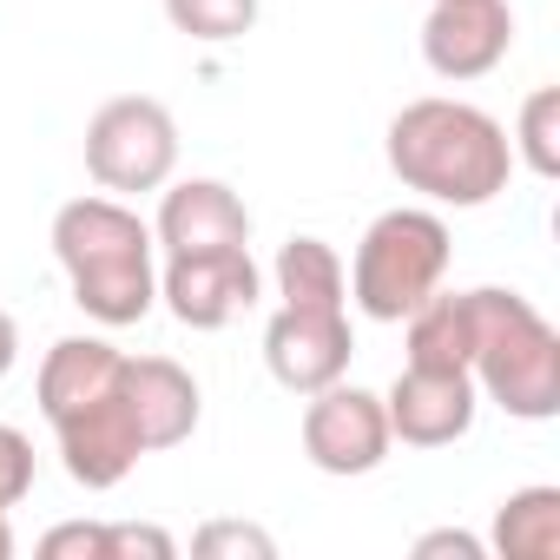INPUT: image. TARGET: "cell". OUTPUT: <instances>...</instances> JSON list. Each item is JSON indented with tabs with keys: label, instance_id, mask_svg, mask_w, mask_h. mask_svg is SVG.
<instances>
[{
	"label": "cell",
	"instance_id": "cell-1",
	"mask_svg": "<svg viewBox=\"0 0 560 560\" xmlns=\"http://www.w3.org/2000/svg\"><path fill=\"white\" fill-rule=\"evenodd\" d=\"M383 152L409 191H422L429 205H455V211L494 205L514 172L508 126L468 100H409L389 119Z\"/></svg>",
	"mask_w": 560,
	"mask_h": 560
},
{
	"label": "cell",
	"instance_id": "cell-2",
	"mask_svg": "<svg viewBox=\"0 0 560 560\" xmlns=\"http://www.w3.org/2000/svg\"><path fill=\"white\" fill-rule=\"evenodd\" d=\"M54 257L73 284V304L126 330L159 304V264H152V224L126 211L119 198H73L54 211Z\"/></svg>",
	"mask_w": 560,
	"mask_h": 560
},
{
	"label": "cell",
	"instance_id": "cell-3",
	"mask_svg": "<svg viewBox=\"0 0 560 560\" xmlns=\"http://www.w3.org/2000/svg\"><path fill=\"white\" fill-rule=\"evenodd\" d=\"M468 304V376L514 422L560 416V330L521 291H462Z\"/></svg>",
	"mask_w": 560,
	"mask_h": 560
},
{
	"label": "cell",
	"instance_id": "cell-4",
	"mask_svg": "<svg viewBox=\"0 0 560 560\" xmlns=\"http://www.w3.org/2000/svg\"><path fill=\"white\" fill-rule=\"evenodd\" d=\"M448 224L422 205H396L383 211L363 244H357V264H350V298L370 324H402L409 311H422L442 277H448Z\"/></svg>",
	"mask_w": 560,
	"mask_h": 560
},
{
	"label": "cell",
	"instance_id": "cell-5",
	"mask_svg": "<svg viewBox=\"0 0 560 560\" xmlns=\"http://www.w3.org/2000/svg\"><path fill=\"white\" fill-rule=\"evenodd\" d=\"M86 172L100 178V191H159L178 172V119L145 100V93H119L86 119Z\"/></svg>",
	"mask_w": 560,
	"mask_h": 560
},
{
	"label": "cell",
	"instance_id": "cell-6",
	"mask_svg": "<svg viewBox=\"0 0 560 560\" xmlns=\"http://www.w3.org/2000/svg\"><path fill=\"white\" fill-rule=\"evenodd\" d=\"M357 357V330H350V304H277V317L264 324V363L291 396H317L337 376H350Z\"/></svg>",
	"mask_w": 560,
	"mask_h": 560
},
{
	"label": "cell",
	"instance_id": "cell-7",
	"mask_svg": "<svg viewBox=\"0 0 560 560\" xmlns=\"http://www.w3.org/2000/svg\"><path fill=\"white\" fill-rule=\"evenodd\" d=\"M389 448H396V435H389L383 396H370V389H357L343 376L311 396V409H304V455H311V468L350 481V475H376L389 462Z\"/></svg>",
	"mask_w": 560,
	"mask_h": 560
},
{
	"label": "cell",
	"instance_id": "cell-8",
	"mask_svg": "<svg viewBox=\"0 0 560 560\" xmlns=\"http://www.w3.org/2000/svg\"><path fill=\"white\" fill-rule=\"evenodd\" d=\"M47 422H54L60 462H67V475L80 488H119L139 468V455H145L132 402H126V370H119L113 389H100V396H86V402H73V409H60Z\"/></svg>",
	"mask_w": 560,
	"mask_h": 560
},
{
	"label": "cell",
	"instance_id": "cell-9",
	"mask_svg": "<svg viewBox=\"0 0 560 560\" xmlns=\"http://www.w3.org/2000/svg\"><path fill=\"white\" fill-rule=\"evenodd\" d=\"M264 291V277L250 264V244H224V250H178L159 270V298L185 330H224L231 317H244Z\"/></svg>",
	"mask_w": 560,
	"mask_h": 560
},
{
	"label": "cell",
	"instance_id": "cell-10",
	"mask_svg": "<svg viewBox=\"0 0 560 560\" xmlns=\"http://www.w3.org/2000/svg\"><path fill=\"white\" fill-rule=\"evenodd\" d=\"M514 47V8L508 0H429L422 21V60L435 80H481Z\"/></svg>",
	"mask_w": 560,
	"mask_h": 560
},
{
	"label": "cell",
	"instance_id": "cell-11",
	"mask_svg": "<svg viewBox=\"0 0 560 560\" xmlns=\"http://www.w3.org/2000/svg\"><path fill=\"white\" fill-rule=\"evenodd\" d=\"M475 409H481V389L468 370H402L396 389L383 396V416H389V435L409 442V448H448L475 429Z\"/></svg>",
	"mask_w": 560,
	"mask_h": 560
},
{
	"label": "cell",
	"instance_id": "cell-12",
	"mask_svg": "<svg viewBox=\"0 0 560 560\" xmlns=\"http://www.w3.org/2000/svg\"><path fill=\"white\" fill-rule=\"evenodd\" d=\"M159 224L152 244H165V257L178 250H224V244H250V211L224 178H178L159 185Z\"/></svg>",
	"mask_w": 560,
	"mask_h": 560
},
{
	"label": "cell",
	"instance_id": "cell-13",
	"mask_svg": "<svg viewBox=\"0 0 560 560\" xmlns=\"http://www.w3.org/2000/svg\"><path fill=\"white\" fill-rule=\"evenodd\" d=\"M126 402H132V422H139L145 455L191 442V429L205 416L191 370H178L172 357H126Z\"/></svg>",
	"mask_w": 560,
	"mask_h": 560
},
{
	"label": "cell",
	"instance_id": "cell-14",
	"mask_svg": "<svg viewBox=\"0 0 560 560\" xmlns=\"http://www.w3.org/2000/svg\"><path fill=\"white\" fill-rule=\"evenodd\" d=\"M494 553L501 560H553L560 553V488H514L494 508Z\"/></svg>",
	"mask_w": 560,
	"mask_h": 560
},
{
	"label": "cell",
	"instance_id": "cell-15",
	"mask_svg": "<svg viewBox=\"0 0 560 560\" xmlns=\"http://www.w3.org/2000/svg\"><path fill=\"white\" fill-rule=\"evenodd\" d=\"M277 298L284 304H350V270H343L337 244L291 237L277 250Z\"/></svg>",
	"mask_w": 560,
	"mask_h": 560
},
{
	"label": "cell",
	"instance_id": "cell-16",
	"mask_svg": "<svg viewBox=\"0 0 560 560\" xmlns=\"http://www.w3.org/2000/svg\"><path fill=\"white\" fill-rule=\"evenodd\" d=\"M402 324H409V363L416 370H468V304L462 298L435 291Z\"/></svg>",
	"mask_w": 560,
	"mask_h": 560
},
{
	"label": "cell",
	"instance_id": "cell-17",
	"mask_svg": "<svg viewBox=\"0 0 560 560\" xmlns=\"http://www.w3.org/2000/svg\"><path fill=\"white\" fill-rule=\"evenodd\" d=\"M508 145L534 178H560V86H534L521 100V126Z\"/></svg>",
	"mask_w": 560,
	"mask_h": 560
},
{
	"label": "cell",
	"instance_id": "cell-18",
	"mask_svg": "<svg viewBox=\"0 0 560 560\" xmlns=\"http://www.w3.org/2000/svg\"><path fill=\"white\" fill-rule=\"evenodd\" d=\"M165 21L185 34V40H205V47H231L257 27V0H165Z\"/></svg>",
	"mask_w": 560,
	"mask_h": 560
},
{
	"label": "cell",
	"instance_id": "cell-19",
	"mask_svg": "<svg viewBox=\"0 0 560 560\" xmlns=\"http://www.w3.org/2000/svg\"><path fill=\"white\" fill-rule=\"evenodd\" d=\"M191 553H198V560H270L277 540H270L264 527H250V521H205V527L191 534Z\"/></svg>",
	"mask_w": 560,
	"mask_h": 560
},
{
	"label": "cell",
	"instance_id": "cell-20",
	"mask_svg": "<svg viewBox=\"0 0 560 560\" xmlns=\"http://www.w3.org/2000/svg\"><path fill=\"white\" fill-rule=\"evenodd\" d=\"M34 494V442L0 422V514H14Z\"/></svg>",
	"mask_w": 560,
	"mask_h": 560
},
{
	"label": "cell",
	"instance_id": "cell-21",
	"mask_svg": "<svg viewBox=\"0 0 560 560\" xmlns=\"http://www.w3.org/2000/svg\"><path fill=\"white\" fill-rule=\"evenodd\" d=\"M178 540L152 521H106V560H172Z\"/></svg>",
	"mask_w": 560,
	"mask_h": 560
},
{
	"label": "cell",
	"instance_id": "cell-22",
	"mask_svg": "<svg viewBox=\"0 0 560 560\" xmlns=\"http://www.w3.org/2000/svg\"><path fill=\"white\" fill-rule=\"evenodd\" d=\"M47 560H106V521H67L40 534Z\"/></svg>",
	"mask_w": 560,
	"mask_h": 560
},
{
	"label": "cell",
	"instance_id": "cell-23",
	"mask_svg": "<svg viewBox=\"0 0 560 560\" xmlns=\"http://www.w3.org/2000/svg\"><path fill=\"white\" fill-rule=\"evenodd\" d=\"M416 560H488V540H475L462 527H435L416 540Z\"/></svg>",
	"mask_w": 560,
	"mask_h": 560
},
{
	"label": "cell",
	"instance_id": "cell-24",
	"mask_svg": "<svg viewBox=\"0 0 560 560\" xmlns=\"http://www.w3.org/2000/svg\"><path fill=\"white\" fill-rule=\"evenodd\" d=\"M14 363H21V330H14V317L0 311V383L14 376Z\"/></svg>",
	"mask_w": 560,
	"mask_h": 560
},
{
	"label": "cell",
	"instance_id": "cell-25",
	"mask_svg": "<svg viewBox=\"0 0 560 560\" xmlns=\"http://www.w3.org/2000/svg\"><path fill=\"white\" fill-rule=\"evenodd\" d=\"M0 560H14V527H8V514H0Z\"/></svg>",
	"mask_w": 560,
	"mask_h": 560
}]
</instances>
